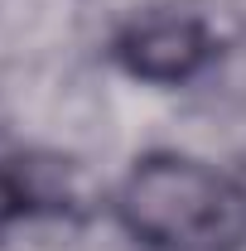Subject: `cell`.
Here are the masks:
<instances>
[{
    "mask_svg": "<svg viewBox=\"0 0 246 251\" xmlns=\"http://www.w3.org/2000/svg\"><path fill=\"white\" fill-rule=\"evenodd\" d=\"M116 213L150 251H232L246 242V188L193 155H145L125 174Z\"/></svg>",
    "mask_w": 246,
    "mask_h": 251,
    "instance_id": "obj_1",
    "label": "cell"
},
{
    "mask_svg": "<svg viewBox=\"0 0 246 251\" xmlns=\"http://www.w3.org/2000/svg\"><path fill=\"white\" fill-rule=\"evenodd\" d=\"M116 58L145 82H184L213 58V39L193 15H145L116 39Z\"/></svg>",
    "mask_w": 246,
    "mask_h": 251,
    "instance_id": "obj_2",
    "label": "cell"
},
{
    "mask_svg": "<svg viewBox=\"0 0 246 251\" xmlns=\"http://www.w3.org/2000/svg\"><path fill=\"white\" fill-rule=\"evenodd\" d=\"M39 203V179H34V164L20 150H10L0 140V232L10 227L15 218L34 213Z\"/></svg>",
    "mask_w": 246,
    "mask_h": 251,
    "instance_id": "obj_3",
    "label": "cell"
}]
</instances>
